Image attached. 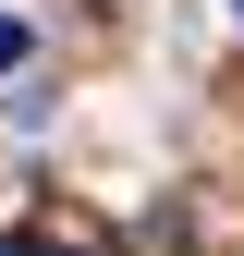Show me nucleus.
<instances>
[{"label": "nucleus", "instance_id": "obj_3", "mask_svg": "<svg viewBox=\"0 0 244 256\" xmlns=\"http://www.w3.org/2000/svg\"><path fill=\"white\" fill-rule=\"evenodd\" d=\"M232 12H244V0H232Z\"/></svg>", "mask_w": 244, "mask_h": 256}, {"label": "nucleus", "instance_id": "obj_1", "mask_svg": "<svg viewBox=\"0 0 244 256\" xmlns=\"http://www.w3.org/2000/svg\"><path fill=\"white\" fill-rule=\"evenodd\" d=\"M0 256H110V232H98L86 208H37V220L0 232Z\"/></svg>", "mask_w": 244, "mask_h": 256}, {"label": "nucleus", "instance_id": "obj_2", "mask_svg": "<svg viewBox=\"0 0 244 256\" xmlns=\"http://www.w3.org/2000/svg\"><path fill=\"white\" fill-rule=\"evenodd\" d=\"M24 49H37V37H24V24H12V12H0V74H12V61H24Z\"/></svg>", "mask_w": 244, "mask_h": 256}]
</instances>
